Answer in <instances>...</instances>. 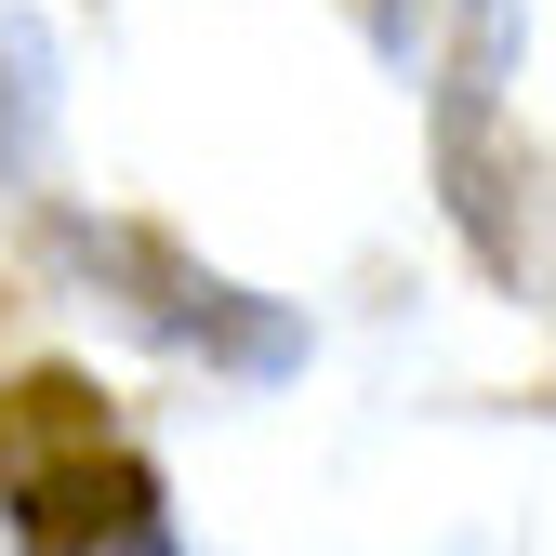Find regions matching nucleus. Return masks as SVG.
<instances>
[{"label":"nucleus","instance_id":"nucleus-1","mask_svg":"<svg viewBox=\"0 0 556 556\" xmlns=\"http://www.w3.org/2000/svg\"><path fill=\"white\" fill-rule=\"evenodd\" d=\"M66 252H80L93 278H147V292H132V318L173 331V344H199V358H226V371H252V384H265V371H305V318H278V305L239 292V278L160 252L147 226H66Z\"/></svg>","mask_w":556,"mask_h":556},{"label":"nucleus","instance_id":"nucleus-2","mask_svg":"<svg viewBox=\"0 0 556 556\" xmlns=\"http://www.w3.org/2000/svg\"><path fill=\"white\" fill-rule=\"evenodd\" d=\"M53 119H66V53H53L40 14L0 0V173H14V186L53 173Z\"/></svg>","mask_w":556,"mask_h":556}]
</instances>
